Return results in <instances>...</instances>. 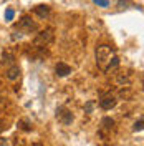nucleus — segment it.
I'll return each instance as SVG.
<instances>
[{
    "instance_id": "nucleus-9",
    "label": "nucleus",
    "mask_w": 144,
    "mask_h": 146,
    "mask_svg": "<svg viewBox=\"0 0 144 146\" xmlns=\"http://www.w3.org/2000/svg\"><path fill=\"white\" fill-rule=\"evenodd\" d=\"M113 126H114V121L111 118H103V121H101V133L103 131H111Z\"/></svg>"
},
{
    "instance_id": "nucleus-5",
    "label": "nucleus",
    "mask_w": 144,
    "mask_h": 146,
    "mask_svg": "<svg viewBox=\"0 0 144 146\" xmlns=\"http://www.w3.org/2000/svg\"><path fill=\"white\" fill-rule=\"evenodd\" d=\"M52 40H53V33H52V30H45V32H40V33L35 36V45L45 46V45H48Z\"/></svg>"
},
{
    "instance_id": "nucleus-11",
    "label": "nucleus",
    "mask_w": 144,
    "mask_h": 146,
    "mask_svg": "<svg viewBox=\"0 0 144 146\" xmlns=\"http://www.w3.org/2000/svg\"><path fill=\"white\" fill-rule=\"evenodd\" d=\"M118 83H121V85H129V83H131V78H129L127 75H124V73H119V75H118Z\"/></svg>"
},
{
    "instance_id": "nucleus-8",
    "label": "nucleus",
    "mask_w": 144,
    "mask_h": 146,
    "mask_svg": "<svg viewBox=\"0 0 144 146\" xmlns=\"http://www.w3.org/2000/svg\"><path fill=\"white\" fill-rule=\"evenodd\" d=\"M33 12H35L40 18H46L50 15V7H48V5H36Z\"/></svg>"
},
{
    "instance_id": "nucleus-17",
    "label": "nucleus",
    "mask_w": 144,
    "mask_h": 146,
    "mask_svg": "<svg viewBox=\"0 0 144 146\" xmlns=\"http://www.w3.org/2000/svg\"><path fill=\"white\" fill-rule=\"evenodd\" d=\"M3 128H5V126H3V121H2V119H0V133H2V131H3Z\"/></svg>"
},
{
    "instance_id": "nucleus-7",
    "label": "nucleus",
    "mask_w": 144,
    "mask_h": 146,
    "mask_svg": "<svg viewBox=\"0 0 144 146\" xmlns=\"http://www.w3.org/2000/svg\"><path fill=\"white\" fill-rule=\"evenodd\" d=\"M5 76L9 78V80H17L18 76H20V68H18V65H12L9 66V70L5 73Z\"/></svg>"
},
{
    "instance_id": "nucleus-2",
    "label": "nucleus",
    "mask_w": 144,
    "mask_h": 146,
    "mask_svg": "<svg viewBox=\"0 0 144 146\" xmlns=\"http://www.w3.org/2000/svg\"><path fill=\"white\" fill-rule=\"evenodd\" d=\"M17 30L20 32V33H32V32L36 30V23L32 22L30 17H23L22 20H20V23L17 25Z\"/></svg>"
},
{
    "instance_id": "nucleus-16",
    "label": "nucleus",
    "mask_w": 144,
    "mask_h": 146,
    "mask_svg": "<svg viewBox=\"0 0 144 146\" xmlns=\"http://www.w3.org/2000/svg\"><path fill=\"white\" fill-rule=\"evenodd\" d=\"M91 110H93V101H88V103H86V108H85V111H86V113H91Z\"/></svg>"
},
{
    "instance_id": "nucleus-3",
    "label": "nucleus",
    "mask_w": 144,
    "mask_h": 146,
    "mask_svg": "<svg viewBox=\"0 0 144 146\" xmlns=\"http://www.w3.org/2000/svg\"><path fill=\"white\" fill-rule=\"evenodd\" d=\"M56 119H58L60 123H63V125H71L73 115H71V111H70L68 108L60 106V108H56Z\"/></svg>"
},
{
    "instance_id": "nucleus-1",
    "label": "nucleus",
    "mask_w": 144,
    "mask_h": 146,
    "mask_svg": "<svg viewBox=\"0 0 144 146\" xmlns=\"http://www.w3.org/2000/svg\"><path fill=\"white\" fill-rule=\"evenodd\" d=\"M96 63L101 70H104V72H108V66H109V60L114 56V50L108 45H99L96 48Z\"/></svg>"
},
{
    "instance_id": "nucleus-14",
    "label": "nucleus",
    "mask_w": 144,
    "mask_h": 146,
    "mask_svg": "<svg viewBox=\"0 0 144 146\" xmlns=\"http://www.w3.org/2000/svg\"><path fill=\"white\" fill-rule=\"evenodd\" d=\"M13 17H15V12H13L12 9H7V10H5V20H7V22L13 20Z\"/></svg>"
},
{
    "instance_id": "nucleus-10",
    "label": "nucleus",
    "mask_w": 144,
    "mask_h": 146,
    "mask_svg": "<svg viewBox=\"0 0 144 146\" xmlns=\"http://www.w3.org/2000/svg\"><path fill=\"white\" fill-rule=\"evenodd\" d=\"M18 128H20V129H22V131H32V129H33V126H32V123H30V121H28V119H20V121H18Z\"/></svg>"
},
{
    "instance_id": "nucleus-19",
    "label": "nucleus",
    "mask_w": 144,
    "mask_h": 146,
    "mask_svg": "<svg viewBox=\"0 0 144 146\" xmlns=\"http://www.w3.org/2000/svg\"><path fill=\"white\" fill-rule=\"evenodd\" d=\"M35 146H42V145H35Z\"/></svg>"
},
{
    "instance_id": "nucleus-18",
    "label": "nucleus",
    "mask_w": 144,
    "mask_h": 146,
    "mask_svg": "<svg viewBox=\"0 0 144 146\" xmlns=\"http://www.w3.org/2000/svg\"><path fill=\"white\" fill-rule=\"evenodd\" d=\"M15 146H25V143H22V141H17V143H15Z\"/></svg>"
},
{
    "instance_id": "nucleus-13",
    "label": "nucleus",
    "mask_w": 144,
    "mask_h": 146,
    "mask_svg": "<svg viewBox=\"0 0 144 146\" xmlns=\"http://www.w3.org/2000/svg\"><path fill=\"white\" fill-rule=\"evenodd\" d=\"M143 125H144L143 118H139V119H137V121L134 123V126H133V129H134V131H143Z\"/></svg>"
},
{
    "instance_id": "nucleus-15",
    "label": "nucleus",
    "mask_w": 144,
    "mask_h": 146,
    "mask_svg": "<svg viewBox=\"0 0 144 146\" xmlns=\"http://www.w3.org/2000/svg\"><path fill=\"white\" fill-rule=\"evenodd\" d=\"M96 5H101V7H109V2L108 0H94Z\"/></svg>"
},
{
    "instance_id": "nucleus-12",
    "label": "nucleus",
    "mask_w": 144,
    "mask_h": 146,
    "mask_svg": "<svg viewBox=\"0 0 144 146\" xmlns=\"http://www.w3.org/2000/svg\"><path fill=\"white\" fill-rule=\"evenodd\" d=\"M118 65H119V58H118L116 55H114V56H113V58L109 60V66H108V70H111V68H116Z\"/></svg>"
},
{
    "instance_id": "nucleus-6",
    "label": "nucleus",
    "mask_w": 144,
    "mask_h": 146,
    "mask_svg": "<svg viewBox=\"0 0 144 146\" xmlns=\"http://www.w3.org/2000/svg\"><path fill=\"white\" fill-rule=\"evenodd\" d=\"M55 72H56L58 76H68L71 73V66L63 63V62H60V63H56V66H55Z\"/></svg>"
},
{
    "instance_id": "nucleus-4",
    "label": "nucleus",
    "mask_w": 144,
    "mask_h": 146,
    "mask_svg": "<svg viewBox=\"0 0 144 146\" xmlns=\"http://www.w3.org/2000/svg\"><path fill=\"white\" fill-rule=\"evenodd\" d=\"M116 96L114 95H111V93H106V95H101V98H99V106L103 110H111L116 106Z\"/></svg>"
}]
</instances>
